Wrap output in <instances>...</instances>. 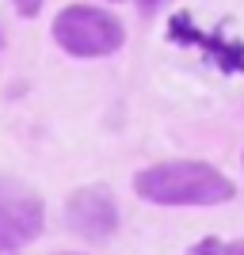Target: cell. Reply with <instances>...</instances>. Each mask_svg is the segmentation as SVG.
I'll return each mask as SVG.
<instances>
[{
  "label": "cell",
  "mask_w": 244,
  "mask_h": 255,
  "mask_svg": "<svg viewBox=\"0 0 244 255\" xmlns=\"http://www.w3.org/2000/svg\"><path fill=\"white\" fill-rule=\"evenodd\" d=\"M134 194L153 206H225L237 187L206 160H160L134 171Z\"/></svg>",
  "instance_id": "cell-1"
},
{
  "label": "cell",
  "mask_w": 244,
  "mask_h": 255,
  "mask_svg": "<svg viewBox=\"0 0 244 255\" xmlns=\"http://www.w3.org/2000/svg\"><path fill=\"white\" fill-rule=\"evenodd\" d=\"M50 34L57 50L76 57V61H99L122 50L126 42V27L115 11L96 8V4H69L53 15Z\"/></svg>",
  "instance_id": "cell-2"
},
{
  "label": "cell",
  "mask_w": 244,
  "mask_h": 255,
  "mask_svg": "<svg viewBox=\"0 0 244 255\" xmlns=\"http://www.w3.org/2000/svg\"><path fill=\"white\" fill-rule=\"evenodd\" d=\"M46 229L42 198L19 179L0 175V252H19L34 244Z\"/></svg>",
  "instance_id": "cell-3"
},
{
  "label": "cell",
  "mask_w": 244,
  "mask_h": 255,
  "mask_svg": "<svg viewBox=\"0 0 244 255\" xmlns=\"http://www.w3.org/2000/svg\"><path fill=\"white\" fill-rule=\"evenodd\" d=\"M118 198L111 187H80L65 198V225L88 244H107L118 233Z\"/></svg>",
  "instance_id": "cell-4"
},
{
  "label": "cell",
  "mask_w": 244,
  "mask_h": 255,
  "mask_svg": "<svg viewBox=\"0 0 244 255\" xmlns=\"http://www.w3.org/2000/svg\"><path fill=\"white\" fill-rule=\"evenodd\" d=\"M168 38L176 46H191V50H202L206 57H210L222 73H244V42L241 38H222V34H210L202 31V27H195L191 15L187 11H180V15H172L168 23Z\"/></svg>",
  "instance_id": "cell-5"
},
{
  "label": "cell",
  "mask_w": 244,
  "mask_h": 255,
  "mask_svg": "<svg viewBox=\"0 0 244 255\" xmlns=\"http://www.w3.org/2000/svg\"><path fill=\"white\" fill-rule=\"evenodd\" d=\"M187 255H244V240H218V236H202L187 248Z\"/></svg>",
  "instance_id": "cell-6"
},
{
  "label": "cell",
  "mask_w": 244,
  "mask_h": 255,
  "mask_svg": "<svg viewBox=\"0 0 244 255\" xmlns=\"http://www.w3.org/2000/svg\"><path fill=\"white\" fill-rule=\"evenodd\" d=\"M11 4H15V11H19L23 19H34V15L46 8V0H11Z\"/></svg>",
  "instance_id": "cell-7"
},
{
  "label": "cell",
  "mask_w": 244,
  "mask_h": 255,
  "mask_svg": "<svg viewBox=\"0 0 244 255\" xmlns=\"http://www.w3.org/2000/svg\"><path fill=\"white\" fill-rule=\"evenodd\" d=\"M141 11H157V8H164V4H172V0H134Z\"/></svg>",
  "instance_id": "cell-8"
},
{
  "label": "cell",
  "mask_w": 244,
  "mask_h": 255,
  "mask_svg": "<svg viewBox=\"0 0 244 255\" xmlns=\"http://www.w3.org/2000/svg\"><path fill=\"white\" fill-rule=\"evenodd\" d=\"M57 255H80V252H57Z\"/></svg>",
  "instance_id": "cell-9"
},
{
  "label": "cell",
  "mask_w": 244,
  "mask_h": 255,
  "mask_svg": "<svg viewBox=\"0 0 244 255\" xmlns=\"http://www.w3.org/2000/svg\"><path fill=\"white\" fill-rule=\"evenodd\" d=\"M0 50H4V31H0Z\"/></svg>",
  "instance_id": "cell-10"
},
{
  "label": "cell",
  "mask_w": 244,
  "mask_h": 255,
  "mask_svg": "<svg viewBox=\"0 0 244 255\" xmlns=\"http://www.w3.org/2000/svg\"><path fill=\"white\" fill-rule=\"evenodd\" d=\"M0 255H15V252H0Z\"/></svg>",
  "instance_id": "cell-11"
},
{
  "label": "cell",
  "mask_w": 244,
  "mask_h": 255,
  "mask_svg": "<svg viewBox=\"0 0 244 255\" xmlns=\"http://www.w3.org/2000/svg\"><path fill=\"white\" fill-rule=\"evenodd\" d=\"M107 4H118V0H107Z\"/></svg>",
  "instance_id": "cell-12"
},
{
  "label": "cell",
  "mask_w": 244,
  "mask_h": 255,
  "mask_svg": "<svg viewBox=\"0 0 244 255\" xmlns=\"http://www.w3.org/2000/svg\"><path fill=\"white\" fill-rule=\"evenodd\" d=\"M241 164H244V160H241Z\"/></svg>",
  "instance_id": "cell-13"
}]
</instances>
